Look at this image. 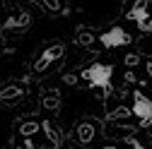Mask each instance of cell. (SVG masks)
<instances>
[{
    "mask_svg": "<svg viewBox=\"0 0 152 149\" xmlns=\"http://www.w3.org/2000/svg\"><path fill=\"white\" fill-rule=\"evenodd\" d=\"M130 41H133V36L123 27H111L99 36V43L104 48H121V46H128Z\"/></svg>",
    "mask_w": 152,
    "mask_h": 149,
    "instance_id": "3957f363",
    "label": "cell"
},
{
    "mask_svg": "<svg viewBox=\"0 0 152 149\" xmlns=\"http://www.w3.org/2000/svg\"><path fill=\"white\" fill-rule=\"evenodd\" d=\"M130 147H133V149H147V147H142L138 140H130Z\"/></svg>",
    "mask_w": 152,
    "mask_h": 149,
    "instance_id": "e0dca14e",
    "label": "cell"
},
{
    "mask_svg": "<svg viewBox=\"0 0 152 149\" xmlns=\"http://www.w3.org/2000/svg\"><path fill=\"white\" fill-rule=\"evenodd\" d=\"M41 130H44V135H46V140H48L51 149H58V147H61V142H63V140H61V132H58V130H56L48 120H44V123H41Z\"/></svg>",
    "mask_w": 152,
    "mask_h": 149,
    "instance_id": "52a82bcc",
    "label": "cell"
},
{
    "mask_svg": "<svg viewBox=\"0 0 152 149\" xmlns=\"http://www.w3.org/2000/svg\"><path fill=\"white\" fill-rule=\"evenodd\" d=\"M104 149H116V147H104Z\"/></svg>",
    "mask_w": 152,
    "mask_h": 149,
    "instance_id": "d6986e66",
    "label": "cell"
},
{
    "mask_svg": "<svg viewBox=\"0 0 152 149\" xmlns=\"http://www.w3.org/2000/svg\"><path fill=\"white\" fill-rule=\"evenodd\" d=\"M75 132H77V140H80L82 144H89V142L94 140V135H97V130H94L92 123H80Z\"/></svg>",
    "mask_w": 152,
    "mask_h": 149,
    "instance_id": "9c48e42d",
    "label": "cell"
},
{
    "mask_svg": "<svg viewBox=\"0 0 152 149\" xmlns=\"http://www.w3.org/2000/svg\"><path fill=\"white\" fill-rule=\"evenodd\" d=\"M63 80H65V84H70V87H75V84H77V74H72V72H68V74H65Z\"/></svg>",
    "mask_w": 152,
    "mask_h": 149,
    "instance_id": "2e32d148",
    "label": "cell"
},
{
    "mask_svg": "<svg viewBox=\"0 0 152 149\" xmlns=\"http://www.w3.org/2000/svg\"><path fill=\"white\" fill-rule=\"evenodd\" d=\"M22 96H24L22 87L10 84V87H5V89H0V101H3V103H15V101H20Z\"/></svg>",
    "mask_w": 152,
    "mask_h": 149,
    "instance_id": "5b68a950",
    "label": "cell"
},
{
    "mask_svg": "<svg viewBox=\"0 0 152 149\" xmlns=\"http://www.w3.org/2000/svg\"><path fill=\"white\" fill-rule=\"evenodd\" d=\"M75 43H77V46H85V48H89V46L94 43V36H92L89 31H77V39H75Z\"/></svg>",
    "mask_w": 152,
    "mask_h": 149,
    "instance_id": "7c38bea8",
    "label": "cell"
},
{
    "mask_svg": "<svg viewBox=\"0 0 152 149\" xmlns=\"http://www.w3.org/2000/svg\"><path fill=\"white\" fill-rule=\"evenodd\" d=\"M111 74H113V65L94 63L87 70H82L80 77H85L92 89H104V94H109V91H111Z\"/></svg>",
    "mask_w": 152,
    "mask_h": 149,
    "instance_id": "6da1fadb",
    "label": "cell"
},
{
    "mask_svg": "<svg viewBox=\"0 0 152 149\" xmlns=\"http://www.w3.org/2000/svg\"><path fill=\"white\" fill-rule=\"evenodd\" d=\"M123 63H126L128 67H135V65L140 63V55H138V53H128L126 58H123Z\"/></svg>",
    "mask_w": 152,
    "mask_h": 149,
    "instance_id": "9a60e30c",
    "label": "cell"
},
{
    "mask_svg": "<svg viewBox=\"0 0 152 149\" xmlns=\"http://www.w3.org/2000/svg\"><path fill=\"white\" fill-rule=\"evenodd\" d=\"M44 10H48V12H61L63 10V5H61V0H44Z\"/></svg>",
    "mask_w": 152,
    "mask_h": 149,
    "instance_id": "5bb4252c",
    "label": "cell"
},
{
    "mask_svg": "<svg viewBox=\"0 0 152 149\" xmlns=\"http://www.w3.org/2000/svg\"><path fill=\"white\" fill-rule=\"evenodd\" d=\"M128 116H130V108L128 106H118V108H113L109 113V118H113V120H126Z\"/></svg>",
    "mask_w": 152,
    "mask_h": 149,
    "instance_id": "4fadbf2b",
    "label": "cell"
},
{
    "mask_svg": "<svg viewBox=\"0 0 152 149\" xmlns=\"http://www.w3.org/2000/svg\"><path fill=\"white\" fill-rule=\"evenodd\" d=\"M147 72H150V74H152V63H150V65H147Z\"/></svg>",
    "mask_w": 152,
    "mask_h": 149,
    "instance_id": "ac0fdd59",
    "label": "cell"
},
{
    "mask_svg": "<svg viewBox=\"0 0 152 149\" xmlns=\"http://www.w3.org/2000/svg\"><path fill=\"white\" fill-rule=\"evenodd\" d=\"M41 103H44L46 111L56 113V111L61 108V94H58V89H48L46 94H44V99H41Z\"/></svg>",
    "mask_w": 152,
    "mask_h": 149,
    "instance_id": "8992f818",
    "label": "cell"
},
{
    "mask_svg": "<svg viewBox=\"0 0 152 149\" xmlns=\"http://www.w3.org/2000/svg\"><path fill=\"white\" fill-rule=\"evenodd\" d=\"M41 130V125L39 123H34V120H27V123H22L20 125V135H24V137H34L36 132Z\"/></svg>",
    "mask_w": 152,
    "mask_h": 149,
    "instance_id": "8fae6325",
    "label": "cell"
},
{
    "mask_svg": "<svg viewBox=\"0 0 152 149\" xmlns=\"http://www.w3.org/2000/svg\"><path fill=\"white\" fill-rule=\"evenodd\" d=\"M130 116H135L140 127H152V101L142 96V91H133V106Z\"/></svg>",
    "mask_w": 152,
    "mask_h": 149,
    "instance_id": "7a4b0ae2",
    "label": "cell"
},
{
    "mask_svg": "<svg viewBox=\"0 0 152 149\" xmlns=\"http://www.w3.org/2000/svg\"><path fill=\"white\" fill-rule=\"evenodd\" d=\"M63 53H65V48H63V43H53V46H48L41 55H39V60L34 63V72H46L56 60H61L63 58Z\"/></svg>",
    "mask_w": 152,
    "mask_h": 149,
    "instance_id": "277c9868",
    "label": "cell"
},
{
    "mask_svg": "<svg viewBox=\"0 0 152 149\" xmlns=\"http://www.w3.org/2000/svg\"><path fill=\"white\" fill-rule=\"evenodd\" d=\"M29 22H31L29 14H20V17L7 20V22H5V29H24V27H29Z\"/></svg>",
    "mask_w": 152,
    "mask_h": 149,
    "instance_id": "30bf717a",
    "label": "cell"
},
{
    "mask_svg": "<svg viewBox=\"0 0 152 149\" xmlns=\"http://www.w3.org/2000/svg\"><path fill=\"white\" fill-rule=\"evenodd\" d=\"M147 0H135V5L128 10V20L133 22H140V20H147Z\"/></svg>",
    "mask_w": 152,
    "mask_h": 149,
    "instance_id": "ba28073f",
    "label": "cell"
}]
</instances>
